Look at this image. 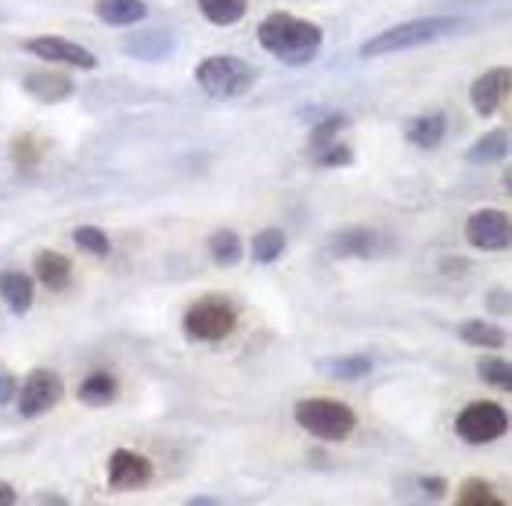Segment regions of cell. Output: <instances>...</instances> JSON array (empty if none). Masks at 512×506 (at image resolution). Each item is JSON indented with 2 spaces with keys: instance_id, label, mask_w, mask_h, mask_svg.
I'll return each mask as SVG.
<instances>
[{
  "instance_id": "1",
  "label": "cell",
  "mask_w": 512,
  "mask_h": 506,
  "mask_svg": "<svg viewBox=\"0 0 512 506\" xmlns=\"http://www.w3.org/2000/svg\"><path fill=\"white\" fill-rule=\"evenodd\" d=\"M322 30L314 21L296 18L290 12H273L261 21L258 27V41L261 47L290 68L311 65L322 47Z\"/></svg>"
},
{
  "instance_id": "2",
  "label": "cell",
  "mask_w": 512,
  "mask_h": 506,
  "mask_svg": "<svg viewBox=\"0 0 512 506\" xmlns=\"http://www.w3.org/2000/svg\"><path fill=\"white\" fill-rule=\"evenodd\" d=\"M466 27H469V21H463V18H442V15L404 21V24L387 27L384 33H378V36H372L369 41H363L360 56L363 59H372V56L401 53V50H410V47H422V44H431V41L445 39V36H454V33H460Z\"/></svg>"
},
{
  "instance_id": "3",
  "label": "cell",
  "mask_w": 512,
  "mask_h": 506,
  "mask_svg": "<svg viewBox=\"0 0 512 506\" xmlns=\"http://www.w3.org/2000/svg\"><path fill=\"white\" fill-rule=\"evenodd\" d=\"M296 425L322 442H343L357 428V413L334 398H305L293 407Z\"/></svg>"
},
{
  "instance_id": "4",
  "label": "cell",
  "mask_w": 512,
  "mask_h": 506,
  "mask_svg": "<svg viewBox=\"0 0 512 506\" xmlns=\"http://www.w3.org/2000/svg\"><path fill=\"white\" fill-rule=\"evenodd\" d=\"M255 68L237 56H208L197 65V85L214 100H237L255 85Z\"/></svg>"
},
{
  "instance_id": "5",
  "label": "cell",
  "mask_w": 512,
  "mask_h": 506,
  "mask_svg": "<svg viewBox=\"0 0 512 506\" xmlns=\"http://www.w3.org/2000/svg\"><path fill=\"white\" fill-rule=\"evenodd\" d=\"M510 425V416L501 404H492V401H477L460 410L454 430L463 442L469 445H489L495 439H501L507 433Z\"/></svg>"
},
{
  "instance_id": "6",
  "label": "cell",
  "mask_w": 512,
  "mask_h": 506,
  "mask_svg": "<svg viewBox=\"0 0 512 506\" xmlns=\"http://www.w3.org/2000/svg\"><path fill=\"white\" fill-rule=\"evenodd\" d=\"M182 325H185V334L199 343H220L235 331L237 313L232 305H226L220 299H202L188 308Z\"/></svg>"
},
{
  "instance_id": "7",
  "label": "cell",
  "mask_w": 512,
  "mask_h": 506,
  "mask_svg": "<svg viewBox=\"0 0 512 506\" xmlns=\"http://www.w3.org/2000/svg\"><path fill=\"white\" fill-rule=\"evenodd\" d=\"M62 398H65V381L50 369H36L27 375V381L21 387L18 413L24 419H39L44 413H50Z\"/></svg>"
},
{
  "instance_id": "8",
  "label": "cell",
  "mask_w": 512,
  "mask_h": 506,
  "mask_svg": "<svg viewBox=\"0 0 512 506\" xmlns=\"http://www.w3.org/2000/svg\"><path fill=\"white\" fill-rule=\"evenodd\" d=\"M466 240L480 252H501L512 240L510 217L495 208H483L466 220Z\"/></svg>"
},
{
  "instance_id": "9",
  "label": "cell",
  "mask_w": 512,
  "mask_h": 506,
  "mask_svg": "<svg viewBox=\"0 0 512 506\" xmlns=\"http://www.w3.org/2000/svg\"><path fill=\"white\" fill-rule=\"evenodd\" d=\"M33 56H39L44 62H56V65H71L79 71H91L97 68V56L91 50H85L77 41L62 39V36H36L24 44Z\"/></svg>"
},
{
  "instance_id": "10",
  "label": "cell",
  "mask_w": 512,
  "mask_h": 506,
  "mask_svg": "<svg viewBox=\"0 0 512 506\" xmlns=\"http://www.w3.org/2000/svg\"><path fill=\"white\" fill-rule=\"evenodd\" d=\"M153 480V463L135 451L118 448L109 457V486L118 492H129V489H144Z\"/></svg>"
},
{
  "instance_id": "11",
  "label": "cell",
  "mask_w": 512,
  "mask_h": 506,
  "mask_svg": "<svg viewBox=\"0 0 512 506\" xmlns=\"http://www.w3.org/2000/svg\"><path fill=\"white\" fill-rule=\"evenodd\" d=\"M126 53L132 59H141V62H161V59H170L179 47V39L173 30L167 27H153V30H141V33H132L123 41Z\"/></svg>"
},
{
  "instance_id": "12",
  "label": "cell",
  "mask_w": 512,
  "mask_h": 506,
  "mask_svg": "<svg viewBox=\"0 0 512 506\" xmlns=\"http://www.w3.org/2000/svg\"><path fill=\"white\" fill-rule=\"evenodd\" d=\"M510 94V68H492L474 79L472 106L480 117H492Z\"/></svg>"
},
{
  "instance_id": "13",
  "label": "cell",
  "mask_w": 512,
  "mask_h": 506,
  "mask_svg": "<svg viewBox=\"0 0 512 506\" xmlns=\"http://www.w3.org/2000/svg\"><path fill=\"white\" fill-rule=\"evenodd\" d=\"M445 132H448V117L442 115V112L413 117V120L407 123V129H404L407 141H410L413 147H419V150H436V147L442 144Z\"/></svg>"
},
{
  "instance_id": "14",
  "label": "cell",
  "mask_w": 512,
  "mask_h": 506,
  "mask_svg": "<svg viewBox=\"0 0 512 506\" xmlns=\"http://www.w3.org/2000/svg\"><path fill=\"white\" fill-rule=\"evenodd\" d=\"M24 91H30L41 103H62L74 94V82L65 74H47V71H33L24 79Z\"/></svg>"
},
{
  "instance_id": "15",
  "label": "cell",
  "mask_w": 512,
  "mask_h": 506,
  "mask_svg": "<svg viewBox=\"0 0 512 506\" xmlns=\"http://www.w3.org/2000/svg\"><path fill=\"white\" fill-rule=\"evenodd\" d=\"M0 299L12 308V313H27L33 308V299H36V284L33 278L24 273H0Z\"/></svg>"
},
{
  "instance_id": "16",
  "label": "cell",
  "mask_w": 512,
  "mask_h": 506,
  "mask_svg": "<svg viewBox=\"0 0 512 506\" xmlns=\"http://www.w3.org/2000/svg\"><path fill=\"white\" fill-rule=\"evenodd\" d=\"M33 270H36V278H39L41 284L50 287V290H62L71 281V273H74L71 258H65L62 252H53V249L36 255Z\"/></svg>"
},
{
  "instance_id": "17",
  "label": "cell",
  "mask_w": 512,
  "mask_h": 506,
  "mask_svg": "<svg viewBox=\"0 0 512 506\" xmlns=\"http://www.w3.org/2000/svg\"><path fill=\"white\" fill-rule=\"evenodd\" d=\"M118 378L112 372H94L79 384L77 398L85 407H109L118 398Z\"/></svg>"
},
{
  "instance_id": "18",
  "label": "cell",
  "mask_w": 512,
  "mask_h": 506,
  "mask_svg": "<svg viewBox=\"0 0 512 506\" xmlns=\"http://www.w3.org/2000/svg\"><path fill=\"white\" fill-rule=\"evenodd\" d=\"M97 15L109 27H129L147 18V3L144 0H97Z\"/></svg>"
},
{
  "instance_id": "19",
  "label": "cell",
  "mask_w": 512,
  "mask_h": 506,
  "mask_svg": "<svg viewBox=\"0 0 512 506\" xmlns=\"http://www.w3.org/2000/svg\"><path fill=\"white\" fill-rule=\"evenodd\" d=\"M457 334H460V340L463 343H469V346H477V349H504L507 346V334L498 328V325H489V322H483V319H472V322H463L460 328H457Z\"/></svg>"
},
{
  "instance_id": "20",
  "label": "cell",
  "mask_w": 512,
  "mask_h": 506,
  "mask_svg": "<svg viewBox=\"0 0 512 506\" xmlns=\"http://www.w3.org/2000/svg\"><path fill=\"white\" fill-rule=\"evenodd\" d=\"M378 246V237L369 229H349V232H340L331 243V252L340 255V258H369Z\"/></svg>"
},
{
  "instance_id": "21",
  "label": "cell",
  "mask_w": 512,
  "mask_h": 506,
  "mask_svg": "<svg viewBox=\"0 0 512 506\" xmlns=\"http://www.w3.org/2000/svg\"><path fill=\"white\" fill-rule=\"evenodd\" d=\"M507 153H510V132L507 129H492L474 144L472 150L466 153V158L474 161V164H492V161L507 158Z\"/></svg>"
},
{
  "instance_id": "22",
  "label": "cell",
  "mask_w": 512,
  "mask_h": 506,
  "mask_svg": "<svg viewBox=\"0 0 512 506\" xmlns=\"http://www.w3.org/2000/svg\"><path fill=\"white\" fill-rule=\"evenodd\" d=\"M197 3L202 15L217 27H232L249 9V0H197Z\"/></svg>"
},
{
  "instance_id": "23",
  "label": "cell",
  "mask_w": 512,
  "mask_h": 506,
  "mask_svg": "<svg viewBox=\"0 0 512 506\" xmlns=\"http://www.w3.org/2000/svg\"><path fill=\"white\" fill-rule=\"evenodd\" d=\"M208 249H211V258L220 267H235V264H240V258H243V243H240V237L232 229H220V232L211 234Z\"/></svg>"
},
{
  "instance_id": "24",
  "label": "cell",
  "mask_w": 512,
  "mask_h": 506,
  "mask_svg": "<svg viewBox=\"0 0 512 506\" xmlns=\"http://www.w3.org/2000/svg\"><path fill=\"white\" fill-rule=\"evenodd\" d=\"M322 369L337 381H360L372 372V360L366 354H346V357L322 363Z\"/></svg>"
},
{
  "instance_id": "25",
  "label": "cell",
  "mask_w": 512,
  "mask_h": 506,
  "mask_svg": "<svg viewBox=\"0 0 512 506\" xmlns=\"http://www.w3.org/2000/svg\"><path fill=\"white\" fill-rule=\"evenodd\" d=\"M477 375H480L483 384H489L495 390L512 392V366L501 357H483L477 363Z\"/></svg>"
},
{
  "instance_id": "26",
  "label": "cell",
  "mask_w": 512,
  "mask_h": 506,
  "mask_svg": "<svg viewBox=\"0 0 512 506\" xmlns=\"http://www.w3.org/2000/svg\"><path fill=\"white\" fill-rule=\"evenodd\" d=\"M284 249H287V237L278 229H264L261 234H255V240H252V258L258 264H273Z\"/></svg>"
},
{
  "instance_id": "27",
  "label": "cell",
  "mask_w": 512,
  "mask_h": 506,
  "mask_svg": "<svg viewBox=\"0 0 512 506\" xmlns=\"http://www.w3.org/2000/svg\"><path fill=\"white\" fill-rule=\"evenodd\" d=\"M457 504L460 506H507L498 495L495 489L486 483V480H466L460 486V495H457Z\"/></svg>"
},
{
  "instance_id": "28",
  "label": "cell",
  "mask_w": 512,
  "mask_h": 506,
  "mask_svg": "<svg viewBox=\"0 0 512 506\" xmlns=\"http://www.w3.org/2000/svg\"><path fill=\"white\" fill-rule=\"evenodd\" d=\"M74 243L94 258H106L112 252V240L106 237L103 229H94V226H79L74 232Z\"/></svg>"
},
{
  "instance_id": "29",
  "label": "cell",
  "mask_w": 512,
  "mask_h": 506,
  "mask_svg": "<svg viewBox=\"0 0 512 506\" xmlns=\"http://www.w3.org/2000/svg\"><path fill=\"white\" fill-rule=\"evenodd\" d=\"M12 161L21 170H33L41 161V144L36 141V135H18L12 141Z\"/></svg>"
},
{
  "instance_id": "30",
  "label": "cell",
  "mask_w": 512,
  "mask_h": 506,
  "mask_svg": "<svg viewBox=\"0 0 512 506\" xmlns=\"http://www.w3.org/2000/svg\"><path fill=\"white\" fill-rule=\"evenodd\" d=\"M346 126V117L343 115H334V117H325V120H319L316 123V129L311 132V150L319 153V150H325L328 144H334V135L340 132Z\"/></svg>"
},
{
  "instance_id": "31",
  "label": "cell",
  "mask_w": 512,
  "mask_h": 506,
  "mask_svg": "<svg viewBox=\"0 0 512 506\" xmlns=\"http://www.w3.org/2000/svg\"><path fill=\"white\" fill-rule=\"evenodd\" d=\"M352 150L346 147V144H328L325 150H319L316 153V161L322 164V167H346V164H352Z\"/></svg>"
},
{
  "instance_id": "32",
  "label": "cell",
  "mask_w": 512,
  "mask_h": 506,
  "mask_svg": "<svg viewBox=\"0 0 512 506\" xmlns=\"http://www.w3.org/2000/svg\"><path fill=\"white\" fill-rule=\"evenodd\" d=\"M15 390H18L15 387V378L12 375H0V407L15 398Z\"/></svg>"
},
{
  "instance_id": "33",
  "label": "cell",
  "mask_w": 512,
  "mask_h": 506,
  "mask_svg": "<svg viewBox=\"0 0 512 506\" xmlns=\"http://www.w3.org/2000/svg\"><path fill=\"white\" fill-rule=\"evenodd\" d=\"M422 489L431 498H442L445 495V480H439V477H422Z\"/></svg>"
},
{
  "instance_id": "34",
  "label": "cell",
  "mask_w": 512,
  "mask_h": 506,
  "mask_svg": "<svg viewBox=\"0 0 512 506\" xmlns=\"http://www.w3.org/2000/svg\"><path fill=\"white\" fill-rule=\"evenodd\" d=\"M18 504V492L6 483V480H0V506H12Z\"/></svg>"
}]
</instances>
